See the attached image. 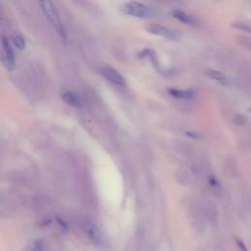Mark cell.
Masks as SVG:
<instances>
[{
	"label": "cell",
	"mask_w": 251,
	"mask_h": 251,
	"mask_svg": "<svg viewBox=\"0 0 251 251\" xmlns=\"http://www.w3.org/2000/svg\"><path fill=\"white\" fill-rule=\"evenodd\" d=\"M2 47H3V55H1L2 65L9 71H13L15 68V55L14 51L11 47V43L7 37H2Z\"/></svg>",
	"instance_id": "3"
},
{
	"label": "cell",
	"mask_w": 251,
	"mask_h": 251,
	"mask_svg": "<svg viewBox=\"0 0 251 251\" xmlns=\"http://www.w3.org/2000/svg\"><path fill=\"white\" fill-rule=\"evenodd\" d=\"M84 230L88 239L97 247H104L106 245V239L102 231L93 224L87 223L84 225Z\"/></svg>",
	"instance_id": "4"
},
{
	"label": "cell",
	"mask_w": 251,
	"mask_h": 251,
	"mask_svg": "<svg viewBox=\"0 0 251 251\" xmlns=\"http://www.w3.org/2000/svg\"><path fill=\"white\" fill-rule=\"evenodd\" d=\"M168 93L178 99H191L194 97V92L192 90H183V89H177V88H170L168 89Z\"/></svg>",
	"instance_id": "8"
},
{
	"label": "cell",
	"mask_w": 251,
	"mask_h": 251,
	"mask_svg": "<svg viewBox=\"0 0 251 251\" xmlns=\"http://www.w3.org/2000/svg\"><path fill=\"white\" fill-rule=\"evenodd\" d=\"M39 4H40L46 18L49 20V22L51 23L53 27L57 30V32L60 34V36L65 40L66 39V31H65L63 23L61 21V18L59 16L56 8L54 7L53 3L50 1H41Z\"/></svg>",
	"instance_id": "1"
},
{
	"label": "cell",
	"mask_w": 251,
	"mask_h": 251,
	"mask_svg": "<svg viewBox=\"0 0 251 251\" xmlns=\"http://www.w3.org/2000/svg\"><path fill=\"white\" fill-rule=\"evenodd\" d=\"M236 242H237V245L240 247L241 251H248V250H247V248L245 247L244 243H243V242H242L240 239H236Z\"/></svg>",
	"instance_id": "13"
},
{
	"label": "cell",
	"mask_w": 251,
	"mask_h": 251,
	"mask_svg": "<svg viewBox=\"0 0 251 251\" xmlns=\"http://www.w3.org/2000/svg\"><path fill=\"white\" fill-rule=\"evenodd\" d=\"M101 73H102L103 76L111 83L118 85V86L126 85V79L117 70H115L111 67H104L101 69Z\"/></svg>",
	"instance_id": "5"
},
{
	"label": "cell",
	"mask_w": 251,
	"mask_h": 251,
	"mask_svg": "<svg viewBox=\"0 0 251 251\" xmlns=\"http://www.w3.org/2000/svg\"><path fill=\"white\" fill-rule=\"evenodd\" d=\"M62 98H63V100H64L67 104H69V105H71V106H73V107L78 108V107H80V105H81V102H80L79 97H78L75 92H73V91H70V90H65V91H63V92H62Z\"/></svg>",
	"instance_id": "7"
},
{
	"label": "cell",
	"mask_w": 251,
	"mask_h": 251,
	"mask_svg": "<svg viewBox=\"0 0 251 251\" xmlns=\"http://www.w3.org/2000/svg\"><path fill=\"white\" fill-rule=\"evenodd\" d=\"M12 41H13L14 46L17 49H19V50H24L25 49V38L21 34H19V33L13 34Z\"/></svg>",
	"instance_id": "11"
},
{
	"label": "cell",
	"mask_w": 251,
	"mask_h": 251,
	"mask_svg": "<svg viewBox=\"0 0 251 251\" xmlns=\"http://www.w3.org/2000/svg\"><path fill=\"white\" fill-rule=\"evenodd\" d=\"M206 75L209 77H211L212 79H214L216 81H219L223 84L227 83V77L221 71H218V70H215V69H208L206 71Z\"/></svg>",
	"instance_id": "9"
},
{
	"label": "cell",
	"mask_w": 251,
	"mask_h": 251,
	"mask_svg": "<svg viewBox=\"0 0 251 251\" xmlns=\"http://www.w3.org/2000/svg\"><path fill=\"white\" fill-rule=\"evenodd\" d=\"M173 16L176 19H177L178 21H180L181 23L186 24V25H194V23H195L191 16H189L188 14H186L185 12L180 11V10H174Z\"/></svg>",
	"instance_id": "10"
},
{
	"label": "cell",
	"mask_w": 251,
	"mask_h": 251,
	"mask_svg": "<svg viewBox=\"0 0 251 251\" xmlns=\"http://www.w3.org/2000/svg\"><path fill=\"white\" fill-rule=\"evenodd\" d=\"M29 251H45V244L42 240H36L32 243Z\"/></svg>",
	"instance_id": "12"
},
{
	"label": "cell",
	"mask_w": 251,
	"mask_h": 251,
	"mask_svg": "<svg viewBox=\"0 0 251 251\" xmlns=\"http://www.w3.org/2000/svg\"><path fill=\"white\" fill-rule=\"evenodd\" d=\"M147 30H148V32H150L152 34L163 36V37L170 38V39L176 38V34L174 30H172V29H170V28H168L164 25H157V24L150 25L149 26H147Z\"/></svg>",
	"instance_id": "6"
},
{
	"label": "cell",
	"mask_w": 251,
	"mask_h": 251,
	"mask_svg": "<svg viewBox=\"0 0 251 251\" xmlns=\"http://www.w3.org/2000/svg\"><path fill=\"white\" fill-rule=\"evenodd\" d=\"M121 11L125 15L135 18H148L152 14L151 9L147 5L136 1H129L125 3L122 6Z\"/></svg>",
	"instance_id": "2"
}]
</instances>
